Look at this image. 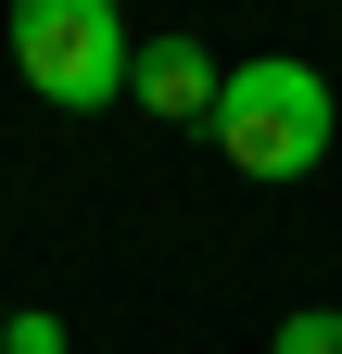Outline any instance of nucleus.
<instances>
[{"label": "nucleus", "mask_w": 342, "mask_h": 354, "mask_svg": "<svg viewBox=\"0 0 342 354\" xmlns=\"http://www.w3.org/2000/svg\"><path fill=\"white\" fill-rule=\"evenodd\" d=\"M330 76L317 64H291V51H253V64H228V88H216V152L241 165V177H317L330 165Z\"/></svg>", "instance_id": "1"}, {"label": "nucleus", "mask_w": 342, "mask_h": 354, "mask_svg": "<svg viewBox=\"0 0 342 354\" xmlns=\"http://www.w3.org/2000/svg\"><path fill=\"white\" fill-rule=\"evenodd\" d=\"M13 64H26V88L51 114H102V102H127L140 38L114 26V0H26L13 13Z\"/></svg>", "instance_id": "2"}, {"label": "nucleus", "mask_w": 342, "mask_h": 354, "mask_svg": "<svg viewBox=\"0 0 342 354\" xmlns=\"http://www.w3.org/2000/svg\"><path fill=\"white\" fill-rule=\"evenodd\" d=\"M216 88H228V64L203 38H140V64H127V102L165 127H216Z\"/></svg>", "instance_id": "3"}, {"label": "nucleus", "mask_w": 342, "mask_h": 354, "mask_svg": "<svg viewBox=\"0 0 342 354\" xmlns=\"http://www.w3.org/2000/svg\"><path fill=\"white\" fill-rule=\"evenodd\" d=\"M267 354H342V304H305V317H279Z\"/></svg>", "instance_id": "4"}, {"label": "nucleus", "mask_w": 342, "mask_h": 354, "mask_svg": "<svg viewBox=\"0 0 342 354\" xmlns=\"http://www.w3.org/2000/svg\"><path fill=\"white\" fill-rule=\"evenodd\" d=\"M0 354H76L64 317H38V304H13V329H0Z\"/></svg>", "instance_id": "5"}, {"label": "nucleus", "mask_w": 342, "mask_h": 354, "mask_svg": "<svg viewBox=\"0 0 342 354\" xmlns=\"http://www.w3.org/2000/svg\"><path fill=\"white\" fill-rule=\"evenodd\" d=\"M0 329H13V304H0Z\"/></svg>", "instance_id": "6"}]
</instances>
